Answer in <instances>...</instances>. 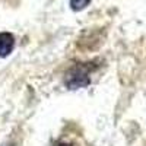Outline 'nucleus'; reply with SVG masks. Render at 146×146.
Masks as SVG:
<instances>
[{
	"instance_id": "obj_2",
	"label": "nucleus",
	"mask_w": 146,
	"mask_h": 146,
	"mask_svg": "<svg viewBox=\"0 0 146 146\" xmlns=\"http://www.w3.org/2000/svg\"><path fill=\"white\" fill-rule=\"evenodd\" d=\"M15 47V38L10 32H0V57H6Z\"/></svg>"
},
{
	"instance_id": "obj_1",
	"label": "nucleus",
	"mask_w": 146,
	"mask_h": 146,
	"mask_svg": "<svg viewBox=\"0 0 146 146\" xmlns=\"http://www.w3.org/2000/svg\"><path fill=\"white\" fill-rule=\"evenodd\" d=\"M94 63H79L75 67H72L70 72L67 73L66 78V85L70 89H78V88H83L88 86L91 83V72L94 69Z\"/></svg>"
},
{
	"instance_id": "obj_4",
	"label": "nucleus",
	"mask_w": 146,
	"mask_h": 146,
	"mask_svg": "<svg viewBox=\"0 0 146 146\" xmlns=\"http://www.w3.org/2000/svg\"><path fill=\"white\" fill-rule=\"evenodd\" d=\"M57 146H72V145H69V143H60V145H57Z\"/></svg>"
},
{
	"instance_id": "obj_3",
	"label": "nucleus",
	"mask_w": 146,
	"mask_h": 146,
	"mask_svg": "<svg viewBox=\"0 0 146 146\" xmlns=\"http://www.w3.org/2000/svg\"><path fill=\"white\" fill-rule=\"evenodd\" d=\"M89 3H91V0H70V7L72 10L78 12V10H83Z\"/></svg>"
}]
</instances>
